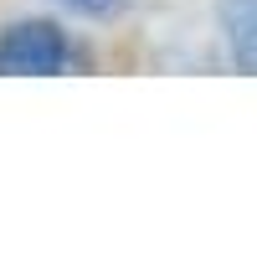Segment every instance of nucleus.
Returning a JSON list of instances; mask_svg holds the SVG:
<instances>
[{"instance_id": "obj_2", "label": "nucleus", "mask_w": 257, "mask_h": 257, "mask_svg": "<svg viewBox=\"0 0 257 257\" xmlns=\"http://www.w3.org/2000/svg\"><path fill=\"white\" fill-rule=\"evenodd\" d=\"M216 26L226 57L242 72H257V0H216Z\"/></svg>"}, {"instance_id": "obj_1", "label": "nucleus", "mask_w": 257, "mask_h": 257, "mask_svg": "<svg viewBox=\"0 0 257 257\" xmlns=\"http://www.w3.org/2000/svg\"><path fill=\"white\" fill-rule=\"evenodd\" d=\"M72 62L77 47L57 21H11L0 31V77H52Z\"/></svg>"}, {"instance_id": "obj_3", "label": "nucleus", "mask_w": 257, "mask_h": 257, "mask_svg": "<svg viewBox=\"0 0 257 257\" xmlns=\"http://www.w3.org/2000/svg\"><path fill=\"white\" fill-rule=\"evenodd\" d=\"M57 6H67L72 16H93V21H108V16H123L134 0H57Z\"/></svg>"}]
</instances>
